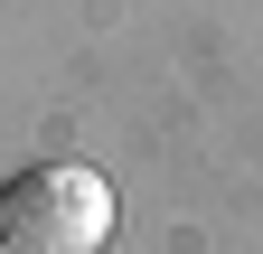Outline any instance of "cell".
<instances>
[{
    "label": "cell",
    "instance_id": "cell-2",
    "mask_svg": "<svg viewBox=\"0 0 263 254\" xmlns=\"http://www.w3.org/2000/svg\"><path fill=\"white\" fill-rule=\"evenodd\" d=\"M0 254H19V245H0Z\"/></svg>",
    "mask_w": 263,
    "mask_h": 254
},
{
    "label": "cell",
    "instance_id": "cell-1",
    "mask_svg": "<svg viewBox=\"0 0 263 254\" xmlns=\"http://www.w3.org/2000/svg\"><path fill=\"white\" fill-rule=\"evenodd\" d=\"M113 235V179L94 160H38L0 188V245L19 254H104Z\"/></svg>",
    "mask_w": 263,
    "mask_h": 254
},
{
    "label": "cell",
    "instance_id": "cell-3",
    "mask_svg": "<svg viewBox=\"0 0 263 254\" xmlns=\"http://www.w3.org/2000/svg\"><path fill=\"white\" fill-rule=\"evenodd\" d=\"M0 188H10V179H0Z\"/></svg>",
    "mask_w": 263,
    "mask_h": 254
}]
</instances>
